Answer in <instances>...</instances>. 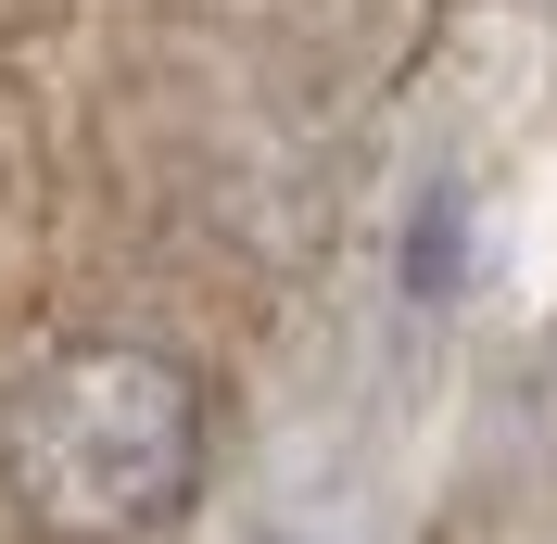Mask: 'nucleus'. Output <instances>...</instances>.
<instances>
[{
  "instance_id": "1",
  "label": "nucleus",
  "mask_w": 557,
  "mask_h": 544,
  "mask_svg": "<svg viewBox=\"0 0 557 544\" xmlns=\"http://www.w3.org/2000/svg\"><path fill=\"white\" fill-rule=\"evenodd\" d=\"M190 469H203V393L152 342H64L13 393V494L76 544L177 519Z\"/></svg>"
}]
</instances>
